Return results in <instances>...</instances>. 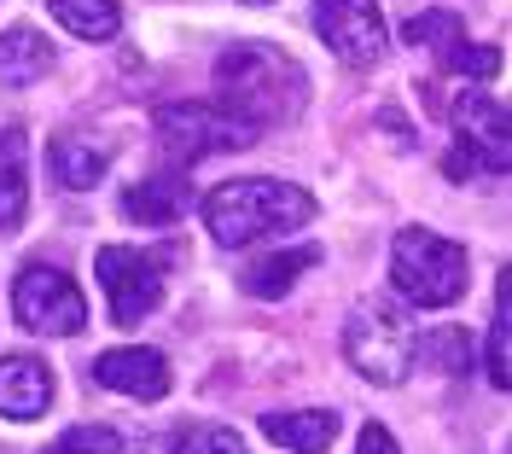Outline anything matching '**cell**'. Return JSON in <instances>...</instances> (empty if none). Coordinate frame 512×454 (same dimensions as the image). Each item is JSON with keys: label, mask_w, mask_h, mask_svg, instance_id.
<instances>
[{"label": "cell", "mask_w": 512, "mask_h": 454, "mask_svg": "<svg viewBox=\"0 0 512 454\" xmlns=\"http://www.w3.org/2000/svg\"><path fill=\"white\" fill-rule=\"evenodd\" d=\"M216 88H222V111L245 117L256 134L286 123L291 111L303 105V70L291 65L280 47H262V41H239L216 59Z\"/></svg>", "instance_id": "cell-1"}, {"label": "cell", "mask_w": 512, "mask_h": 454, "mask_svg": "<svg viewBox=\"0 0 512 454\" xmlns=\"http://www.w3.org/2000/svg\"><path fill=\"white\" fill-rule=\"evenodd\" d=\"M315 216V198L291 181H274V175H251V181H222L216 193L204 198V227L210 239L239 251V245H256V239H274V233H291Z\"/></svg>", "instance_id": "cell-2"}, {"label": "cell", "mask_w": 512, "mask_h": 454, "mask_svg": "<svg viewBox=\"0 0 512 454\" xmlns=\"http://www.w3.org/2000/svg\"><path fill=\"white\" fill-rule=\"evenodd\" d=\"M390 286L419 309H448L466 297V251L431 227H402L390 239Z\"/></svg>", "instance_id": "cell-3"}, {"label": "cell", "mask_w": 512, "mask_h": 454, "mask_svg": "<svg viewBox=\"0 0 512 454\" xmlns=\"http://www.w3.org/2000/svg\"><path fill=\"white\" fill-rule=\"evenodd\" d=\"M344 356L367 385H402L414 367V326L396 303L367 297V303H355L350 326H344Z\"/></svg>", "instance_id": "cell-4"}, {"label": "cell", "mask_w": 512, "mask_h": 454, "mask_svg": "<svg viewBox=\"0 0 512 454\" xmlns=\"http://www.w3.org/2000/svg\"><path fill=\"white\" fill-rule=\"evenodd\" d=\"M158 140L175 163H198V158H210V152H245L262 134H256L245 117L222 111V105L181 99V105H163L158 111Z\"/></svg>", "instance_id": "cell-5"}, {"label": "cell", "mask_w": 512, "mask_h": 454, "mask_svg": "<svg viewBox=\"0 0 512 454\" xmlns=\"http://www.w3.org/2000/svg\"><path fill=\"white\" fill-rule=\"evenodd\" d=\"M12 315L24 332H41V338H76L88 326V303H82V286L53 268V262H30L18 280H12Z\"/></svg>", "instance_id": "cell-6"}, {"label": "cell", "mask_w": 512, "mask_h": 454, "mask_svg": "<svg viewBox=\"0 0 512 454\" xmlns=\"http://www.w3.org/2000/svg\"><path fill=\"white\" fill-rule=\"evenodd\" d=\"M99 286H105V303H111V321L134 326L140 315H152L163 297V262L140 245H105L94 257Z\"/></svg>", "instance_id": "cell-7"}, {"label": "cell", "mask_w": 512, "mask_h": 454, "mask_svg": "<svg viewBox=\"0 0 512 454\" xmlns=\"http://www.w3.org/2000/svg\"><path fill=\"white\" fill-rule=\"evenodd\" d=\"M315 35L355 70L379 65L384 47H390L379 0H315Z\"/></svg>", "instance_id": "cell-8"}, {"label": "cell", "mask_w": 512, "mask_h": 454, "mask_svg": "<svg viewBox=\"0 0 512 454\" xmlns=\"http://www.w3.org/2000/svg\"><path fill=\"white\" fill-rule=\"evenodd\" d=\"M454 134H460V152L489 169V175H507L512 163V123H507V105L489 94V88H460L454 94Z\"/></svg>", "instance_id": "cell-9"}, {"label": "cell", "mask_w": 512, "mask_h": 454, "mask_svg": "<svg viewBox=\"0 0 512 454\" xmlns=\"http://www.w3.org/2000/svg\"><path fill=\"white\" fill-rule=\"evenodd\" d=\"M94 385L140 396V402H158V396H169V361L152 344H123V350H105L94 361Z\"/></svg>", "instance_id": "cell-10"}, {"label": "cell", "mask_w": 512, "mask_h": 454, "mask_svg": "<svg viewBox=\"0 0 512 454\" xmlns=\"http://www.w3.org/2000/svg\"><path fill=\"white\" fill-rule=\"evenodd\" d=\"M53 408V373L41 356H0V414L6 420H41Z\"/></svg>", "instance_id": "cell-11"}, {"label": "cell", "mask_w": 512, "mask_h": 454, "mask_svg": "<svg viewBox=\"0 0 512 454\" xmlns=\"http://www.w3.org/2000/svg\"><path fill=\"white\" fill-rule=\"evenodd\" d=\"M53 65H59V53L41 30H30V24L0 30V82L6 88H30L41 76H53Z\"/></svg>", "instance_id": "cell-12"}, {"label": "cell", "mask_w": 512, "mask_h": 454, "mask_svg": "<svg viewBox=\"0 0 512 454\" xmlns=\"http://www.w3.org/2000/svg\"><path fill=\"white\" fill-rule=\"evenodd\" d=\"M192 210V187L181 175H152V181H134L123 193V216L140 227H169Z\"/></svg>", "instance_id": "cell-13"}, {"label": "cell", "mask_w": 512, "mask_h": 454, "mask_svg": "<svg viewBox=\"0 0 512 454\" xmlns=\"http://www.w3.org/2000/svg\"><path fill=\"white\" fill-rule=\"evenodd\" d=\"M30 216V134L12 129L0 134V227H18Z\"/></svg>", "instance_id": "cell-14"}, {"label": "cell", "mask_w": 512, "mask_h": 454, "mask_svg": "<svg viewBox=\"0 0 512 454\" xmlns=\"http://www.w3.org/2000/svg\"><path fill=\"white\" fill-rule=\"evenodd\" d=\"M262 431H268V443H280V449H297V454H326L332 449V437H338V414H326V408H274V414H262Z\"/></svg>", "instance_id": "cell-15"}, {"label": "cell", "mask_w": 512, "mask_h": 454, "mask_svg": "<svg viewBox=\"0 0 512 454\" xmlns=\"http://www.w3.org/2000/svg\"><path fill=\"white\" fill-rule=\"evenodd\" d=\"M47 163H53V181L70 187V193H88L105 181V163L111 152L94 146V140H82V134H53V146H47Z\"/></svg>", "instance_id": "cell-16"}, {"label": "cell", "mask_w": 512, "mask_h": 454, "mask_svg": "<svg viewBox=\"0 0 512 454\" xmlns=\"http://www.w3.org/2000/svg\"><path fill=\"white\" fill-rule=\"evenodd\" d=\"M47 12L76 41H117V30H123V6L117 0H47Z\"/></svg>", "instance_id": "cell-17"}, {"label": "cell", "mask_w": 512, "mask_h": 454, "mask_svg": "<svg viewBox=\"0 0 512 454\" xmlns=\"http://www.w3.org/2000/svg\"><path fill=\"white\" fill-rule=\"evenodd\" d=\"M315 262H320L315 245H297V251H274V257L251 262L239 280H245V292H251V297H286L291 286H297V274H303V268H315Z\"/></svg>", "instance_id": "cell-18"}, {"label": "cell", "mask_w": 512, "mask_h": 454, "mask_svg": "<svg viewBox=\"0 0 512 454\" xmlns=\"http://www.w3.org/2000/svg\"><path fill=\"white\" fill-rule=\"evenodd\" d=\"M414 356H425L437 373H466L472 367V338L460 326H437L425 344H414Z\"/></svg>", "instance_id": "cell-19"}, {"label": "cell", "mask_w": 512, "mask_h": 454, "mask_svg": "<svg viewBox=\"0 0 512 454\" xmlns=\"http://www.w3.org/2000/svg\"><path fill=\"white\" fill-rule=\"evenodd\" d=\"M507 280H501V292H495V321H489V344H483V373H489V385L507 390L512 379V361H507Z\"/></svg>", "instance_id": "cell-20"}, {"label": "cell", "mask_w": 512, "mask_h": 454, "mask_svg": "<svg viewBox=\"0 0 512 454\" xmlns=\"http://www.w3.org/2000/svg\"><path fill=\"white\" fill-rule=\"evenodd\" d=\"M408 41H419V47H437V53H448L454 41H466V30H460V18L454 12H419V18H408Z\"/></svg>", "instance_id": "cell-21"}, {"label": "cell", "mask_w": 512, "mask_h": 454, "mask_svg": "<svg viewBox=\"0 0 512 454\" xmlns=\"http://www.w3.org/2000/svg\"><path fill=\"white\" fill-rule=\"evenodd\" d=\"M47 454H123V437L111 425H70Z\"/></svg>", "instance_id": "cell-22"}, {"label": "cell", "mask_w": 512, "mask_h": 454, "mask_svg": "<svg viewBox=\"0 0 512 454\" xmlns=\"http://www.w3.org/2000/svg\"><path fill=\"white\" fill-rule=\"evenodd\" d=\"M175 454H251V449H245V437L227 431V425H198V431H187V437L175 443Z\"/></svg>", "instance_id": "cell-23"}, {"label": "cell", "mask_w": 512, "mask_h": 454, "mask_svg": "<svg viewBox=\"0 0 512 454\" xmlns=\"http://www.w3.org/2000/svg\"><path fill=\"white\" fill-rule=\"evenodd\" d=\"M443 59H448V70H460V76H472V82H489V76L501 70V53H495V47H472V41H454Z\"/></svg>", "instance_id": "cell-24"}, {"label": "cell", "mask_w": 512, "mask_h": 454, "mask_svg": "<svg viewBox=\"0 0 512 454\" xmlns=\"http://www.w3.org/2000/svg\"><path fill=\"white\" fill-rule=\"evenodd\" d=\"M355 454H402V443H396L384 425H361V443H355Z\"/></svg>", "instance_id": "cell-25"}, {"label": "cell", "mask_w": 512, "mask_h": 454, "mask_svg": "<svg viewBox=\"0 0 512 454\" xmlns=\"http://www.w3.org/2000/svg\"><path fill=\"white\" fill-rule=\"evenodd\" d=\"M251 6H268V0H251Z\"/></svg>", "instance_id": "cell-26"}]
</instances>
